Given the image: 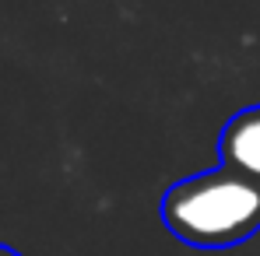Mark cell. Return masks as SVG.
<instances>
[{
    "mask_svg": "<svg viewBox=\"0 0 260 256\" xmlns=\"http://www.w3.org/2000/svg\"><path fill=\"white\" fill-rule=\"evenodd\" d=\"M162 221L193 249H229L260 232V186L229 169L190 175L162 197Z\"/></svg>",
    "mask_w": 260,
    "mask_h": 256,
    "instance_id": "cell-1",
    "label": "cell"
},
{
    "mask_svg": "<svg viewBox=\"0 0 260 256\" xmlns=\"http://www.w3.org/2000/svg\"><path fill=\"white\" fill-rule=\"evenodd\" d=\"M218 155H221V169L260 186V109H243L225 123Z\"/></svg>",
    "mask_w": 260,
    "mask_h": 256,
    "instance_id": "cell-2",
    "label": "cell"
},
{
    "mask_svg": "<svg viewBox=\"0 0 260 256\" xmlns=\"http://www.w3.org/2000/svg\"><path fill=\"white\" fill-rule=\"evenodd\" d=\"M0 256H21V253H14L11 246H0Z\"/></svg>",
    "mask_w": 260,
    "mask_h": 256,
    "instance_id": "cell-3",
    "label": "cell"
}]
</instances>
